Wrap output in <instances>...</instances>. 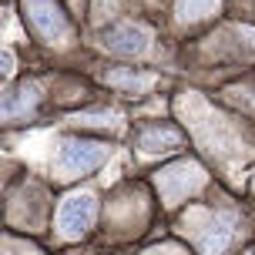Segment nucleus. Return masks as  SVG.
Returning <instances> with one entry per match:
<instances>
[{"label": "nucleus", "instance_id": "f257e3e1", "mask_svg": "<svg viewBox=\"0 0 255 255\" xmlns=\"http://www.w3.org/2000/svg\"><path fill=\"white\" fill-rule=\"evenodd\" d=\"M191 215L185 225L191 229V242L198 255H225L235 245L239 235V218L235 212H218V208H188Z\"/></svg>", "mask_w": 255, "mask_h": 255}, {"label": "nucleus", "instance_id": "f03ea898", "mask_svg": "<svg viewBox=\"0 0 255 255\" xmlns=\"http://www.w3.org/2000/svg\"><path fill=\"white\" fill-rule=\"evenodd\" d=\"M111 154V144L94 138H64L61 148H57V158H54V175L57 181H74L91 175L94 168L104 165V158Z\"/></svg>", "mask_w": 255, "mask_h": 255}, {"label": "nucleus", "instance_id": "7ed1b4c3", "mask_svg": "<svg viewBox=\"0 0 255 255\" xmlns=\"http://www.w3.org/2000/svg\"><path fill=\"white\" fill-rule=\"evenodd\" d=\"M24 20L40 44L61 47L74 40V27L57 0H24Z\"/></svg>", "mask_w": 255, "mask_h": 255}, {"label": "nucleus", "instance_id": "20e7f679", "mask_svg": "<svg viewBox=\"0 0 255 255\" xmlns=\"http://www.w3.org/2000/svg\"><path fill=\"white\" fill-rule=\"evenodd\" d=\"M205 181H208L205 168L198 165V161H191V158H175L171 165H165L154 175V185H158L161 202H165L168 208H175V205H181L188 195L202 191Z\"/></svg>", "mask_w": 255, "mask_h": 255}, {"label": "nucleus", "instance_id": "39448f33", "mask_svg": "<svg viewBox=\"0 0 255 255\" xmlns=\"http://www.w3.org/2000/svg\"><path fill=\"white\" fill-rule=\"evenodd\" d=\"M94 218H98V195L94 191H71L57 205L54 225H57V235L64 242H77L91 232Z\"/></svg>", "mask_w": 255, "mask_h": 255}, {"label": "nucleus", "instance_id": "423d86ee", "mask_svg": "<svg viewBox=\"0 0 255 255\" xmlns=\"http://www.w3.org/2000/svg\"><path fill=\"white\" fill-rule=\"evenodd\" d=\"M134 148H138V154H148V158H165V154L185 148V134L168 121H151V125L138 128Z\"/></svg>", "mask_w": 255, "mask_h": 255}, {"label": "nucleus", "instance_id": "0eeeda50", "mask_svg": "<svg viewBox=\"0 0 255 255\" xmlns=\"http://www.w3.org/2000/svg\"><path fill=\"white\" fill-rule=\"evenodd\" d=\"M101 44H104V51L118 54V57H138V54L148 51L151 34L138 24H115L101 34Z\"/></svg>", "mask_w": 255, "mask_h": 255}, {"label": "nucleus", "instance_id": "6e6552de", "mask_svg": "<svg viewBox=\"0 0 255 255\" xmlns=\"http://www.w3.org/2000/svg\"><path fill=\"white\" fill-rule=\"evenodd\" d=\"M40 101V88L37 84H17L13 91H7V108H3V121H24V115H34Z\"/></svg>", "mask_w": 255, "mask_h": 255}, {"label": "nucleus", "instance_id": "1a4fd4ad", "mask_svg": "<svg viewBox=\"0 0 255 255\" xmlns=\"http://www.w3.org/2000/svg\"><path fill=\"white\" fill-rule=\"evenodd\" d=\"M222 0H175V20L178 24H202L215 17Z\"/></svg>", "mask_w": 255, "mask_h": 255}, {"label": "nucleus", "instance_id": "9d476101", "mask_svg": "<svg viewBox=\"0 0 255 255\" xmlns=\"http://www.w3.org/2000/svg\"><path fill=\"white\" fill-rule=\"evenodd\" d=\"M108 84H115V88H131V91H144L151 84V74H144V71H131V67H115V71H108L104 74Z\"/></svg>", "mask_w": 255, "mask_h": 255}]
</instances>
